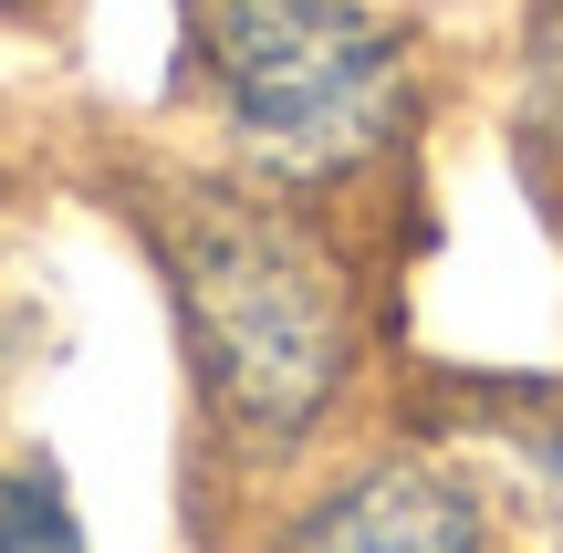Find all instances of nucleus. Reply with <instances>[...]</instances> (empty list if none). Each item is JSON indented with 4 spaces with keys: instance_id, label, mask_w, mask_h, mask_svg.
Here are the masks:
<instances>
[{
    "instance_id": "obj_1",
    "label": "nucleus",
    "mask_w": 563,
    "mask_h": 553,
    "mask_svg": "<svg viewBox=\"0 0 563 553\" xmlns=\"http://www.w3.org/2000/svg\"><path fill=\"white\" fill-rule=\"evenodd\" d=\"M157 262L209 439L241 471L302 460L365 376V292L334 230L262 178H188L157 209Z\"/></svg>"
},
{
    "instance_id": "obj_3",
    "label": "nucleus",
    "mask_w": 563,
    "mask_h": 553,
    "mask_svg": "<svg viewBox=\"0 0 563 553\" xmlns=\"http://www.w3.org/2000/svg\"><path fill=\"white\" fill-rule=\"evenodd\" d=\"M262 553H490V512L449 460L428 450H376L355 471L313 480L272 522Z\"/></svg>"
},
{
    "instance_id": "obj_4",
    "label": "nucleus",
    "mask_w": 563,
    "mask_h": 553,
    "mask_svg": "<svg viewBox=\"0 0 563 553\" xmlns=\"http://www.w3.org/2000/svg\"><path fill=\"white\" fill-rule=\"evenodd\" d=\"M0 553H95L84 522H74V491H63L42 460L0 471Z\"/></svg>"
},
{
    "instance_id": "obj_2",
    "label": "nucleus",
    "mask_w": 563,
    "mask_h": 553,
    "mask_svg": "<svg viewBox=\"0 0 563 553\" xmlns=\"http://www.w3.org/2000/svg\"><path fill=\"white\" fill-rule=\"evenodd\" d=\"M178 63L230 178L334 199L418 136V42L376 0H178Z\"/></svg>"
}]
</instances>
